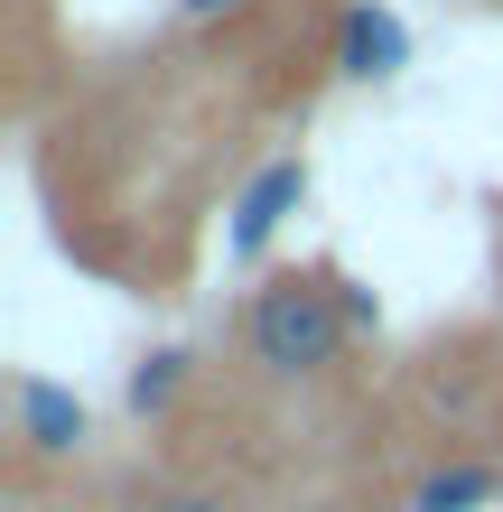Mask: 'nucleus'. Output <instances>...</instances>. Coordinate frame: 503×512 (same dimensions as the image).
Masks as SVG:
<instances>
[{
	"label": "nucleus",
	"mask_w": 503,
	"mask_h": 512,
	"mask_svg": "<svg viewBox=\"0 0 503 512\" xmlns=\"http://www.w3.org/2000/svg\"><path fill=\"white\" fill-rule=\"evenodd\" d=\"M150 512H233V494H215V485H177V494H159Z\"/></svg>",
	"instance_id": "7"
},
{
	"label": "nucleus",
	"mask_w": 503,
	"mask_h": 512,
	"mask_svg": "<svg viewBox=\"0 0 503 512\" xmlns=\"http://www.w3.org/2000/svg\"><path fill=\"white\" fill-rule=\"evenodd\" d=\"M177 382H187V354H150V364L131 373V410H168Z\"/></svg>",
	"instance_id": "6"
},
{
	"label": "nucleus",
	"mask_w": 503,
	"mask_h": 512,
	"mask_svg": "<svg viewBox=\"0 0 503 512\" xmlns=\"http://www.w3.org/2000/svg\"><path fill=\"white\" fill-rule=\"evenodd\" d=\"M345 336H354L345 289L336 280H308V270L252 289V308H243V354H252L261 373H280V382H308V373L345 364Z\"/></svg>",
	"instance_id": "1"
},
{
	"label": "nucleus",
	"mask_w": 503,
	"mask_h": 512,
	"mask_svg": "<svg viewBox=\"0 0 503 512\" xmlns=\"http://www.w3.org/2000/svg\"><path fill=\"white\" fill-rule=\"evenodd\" d=\"M336 66H345L354 84L401 75V66H410V28L382 10V0H354V10H345V28H336Z\"/></svg>",
	"instance_id": "4"
},
{
	"label": "nucleus",
	"mask_w": 503,
	"mask_h": 512,
	"mask_svg": "<svg viewBox=\"0 0 503 512\" xmlns=\"http://www.w3.org/2000/svg\"><path fill=\"white\" fill-rule=\"evenodd\" d=\"M187 19H224V10H243V0H177Z\"/></svg>",
	"instance_id": "8"
},
{
	"label": "nucleus",
	"mask_w": 503,
	"mask_h": 512,
	"mask_svg": "<svg viewBox=\"0 0 503 512\" xmlns=\"http://www.w3.org/2000/svg\"><path fill=\"white\" fill-rule=\"evenodd\" d=\"M10 410H19V447H28L38 466L75 457L84 429H94V419H84V401H75L66 382H47V373H19V382H10Z\"/></svg>",
	"instance_id": "2"
},
{
	"label": "nucleus",
	"mask_w": 503,
	"mask_h": 512,
	"mask_svg": "<svg viewBox=\"0 0 503 512\" xmlns=\"http://www.w3.org/2000/svg\"><path fill=\"white\" fill-rule=\"evenodd\" d=\"M299 196H308V159H271V168H261L252 187L233 196V233H224L233 261H261V252H271V233L289 224V205H299Z\"/></svg>",
	"instance_id": "3"
},
{
	"label": "nucleus",
	"mask_w": 503,
	"mask_h": 512,
	"mask_svg": "<svg viewBox=\"0 0 503 512\" xmlns=\"http://www.w3.org/2000/svg\"><path fill=\"white\" fill-rule=\"evenodd\" d=\"M494 494H503V475H494V466H438L410 512H485Z\"/></svg>",
	"instance_id": "5"
}]
</instances>
